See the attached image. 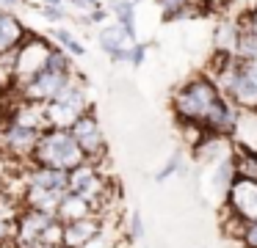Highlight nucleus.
I'll list each match as a JSON object with an SVG mask.
<instances>
[{
    "instance_id": "obj_1",
    "label": "nucleus",
    "mask_w": 257,
    "mask_h": 248,
    "mask_svg": "<svg viewBox=\"0 0 257 248\" xmlns=\"http://www.w3.org/2000/svg\"><path fill=\"white\" fill-rule=\"evenodd\" d=\"M221 99L224 94L210 75H194L172 91V113L183 127H202L205 130L207 119Z\"/></svg>"
},
{
    "instance_id": "obj_6",
    "label": "nucleus",
    "mask_w": 257,
    "mask_h": 248,
    "mask_svg": "<svg viewBox=\"0 0 257 248\" xmlns=\"http://www.w3.org/2000/svg\"><path fill=\"white\" fill-rule=\"evenodd\" d=\"M227 97L238 105L240 110L257 113V58L254 61H240L235 80L229 86Z\"/></svg>"
},
{
    "instance_id": "obj_23",
    "label": "nucleus",
    "mask_w": 257,
    "mask_h": 248,
    "mask_svg": "<svg viewBox=\"0 0 257 248\" xmlns=\"http://www.w3.org/2000/svg\"><path fill=\"white\" fill-rule=\"evenodd\" d=\"M163 11V20L166 22H174V20H183L188 17V0H158Z\"/></svg>"
},
{
    "instance_id": "obj_36",
    "label": "nucleus",
    "mask_w": 257,
    "mask_h": 248,
    "mask_svg": "<svg viewBox=\"0 0 257 248\" xmlns=\"http://www.w3.org/2000/svg\"><path fill=\"white\" fill-rule=\"evenodd\" d=\"M23 6V0H0V9L3 11H14V9H20Z\"/></svg>"
},
{
    "instance_id": "obj_34",
    "label": "nucleus",
    "mask_w": 257,
    "mask_h": 248,
    "mask_svg": "<svg viewBox=\"0 0 257 248\" xmlns=\"http://www.w3.org/2000/svg\"><path fill=\"white\" fill-rule=\"evenodd\" d=\"M12 245L14 248H56V245H47V242H17V240H14Z\"/></svg>"
},
{
    "instance_id": "obj_31",
    "label": "nucleus",
    "mask_w": 257,
    "mask_h": 248,
    "mask_svg": "<svg viewBox=\"0 0 257 248\" xmlns=\"http://www.w3.org/2000/svg\"><path fill=\"white\" fill-rule=\"evenodd\" d=\"M238 242H240V248H257V220H246Z\"/></svg>"
},
{
    "instance_id": "obj_18",
    "label": "nucleus",
    "mask_w": 257,
    "mask_h": 248,
    "mask_svg": "<svg viewBox=\"0 0 257 248\" xmlns=\"http://www.w3.org/2000/svg\"><path fill=\"white\" fill-rule=\"evenodd\" d=\"M45 113H47V124L50 127H56V130H72L75 121L83 116V110H78L69 102H61V99H53V102L45 105Z\"/></svg>"
},
{
    "instance_id": "obj_21",
    "label": "nucleus",
    "mask_w": 257,
    "mask_h": 248,
    "mask_svg": "<svg viewBox=\"0 0 257 248\" xmlns=\"http://www.w3.org/2000/svg\"><path fill=\"white\" fill-rule=\"evenodd\" d=\"M235 176H238V171H235V157L229 154V157L221 160V163H216V171H213V190H216L218 196L227 198Z\"/></svg>"
},
{
    "instance_id": "obj_17",
    "label": "nucleus",
    "mask_w": 257,
    "mask_h": 248,
    "mask_svg": "<svg viewBox=\"0 0 257 248\" xmlns=\"http://www.w3.org/2000/svg\"><path fill=\"white\" fill-rule=\"evenodd\" d=\"M97 44L102 47V53H108V58H113L119 50L133 47V36H130L122 25L113 22V25H102L100 28V33H97Z\"/></svg>"
},
{
    "instance_id": "obj_8",
    "label": "nucleus",
    "mask_w": 257,
    "mask_h": 248,
    "mask_svg": "<svg viewBox=\"0 0 257 248\" xmlns=\"http://www.w3.org/2000/svg\"><path fill=\"white\" fill-rule=\"evenodd\" d=\"M224 209L243 220H257V182L235 176L232 187L224 198Z\"/></svg>"
},
{
    "instance_id": "obj_27",
    "label": "nucleus",
    "mask_w": 257,
    "mask_h": 248,
    "mask_svg": "<svg viewBox=\"0 0 257 248\" xmlns=\"http://www.w3.org/2000/svg\"><path fill=\"white\" fill-rule=\"evenodd\" d=\"M183 160H185V157H183V152L177 149V152H174L172 157H169V163H166V165H163V168L155 174V182H163V179H169V176H174L177 171H183V168H185Z\"/></svg>"
},
{
    "instance_id": "obj_13",
    "label": "nucleus",
    "mask_w": 257,
    "mask_h": 248,
    "mask_svg": "<svg viewBox=\"0 0 257 248\" xmlns=\"http://www.w3.org/2000/svg\"><path fill=\"white\" fill-rule=\"evenodd\" d=\"M102 229V215H89V218L64 223V245L67 248H86Z\"/></svg>"
},
{
    "instance_id": "obj_28",
    "label": "nucleus",
    "mask_w": 257,
    "mask_h": 248,
    "mask_svg": "<svg viewBox=\"0 0 257 248\" xmlns=\"http://www.w3.org/2000/svg\"><path fill=\"white\" fill-rule=\"evenodd\" d=\"M235 58H240V61H254V58H257V36H251V33L243 31L240 44H238V55H235Z\"/></svg>"
},
{
    "instance_id": "obj_32",
    "label": "nucleus",
    "mask_w": 257,
    "mask_h": 248,
    "mask_svg": "<svg viewBox=\"0 0 257 248\" xmlns=\"http://www.w3.org/2000/svg\"><path fill=\"white\" fill-rule=\"evenodd\" d=\"M240 25H243V31H246V33L257 36V3L251 6V9H246L243 14H240Z\"/></svg>"
},
{
    "instance_id": "obj_35",
    "label": "nucleus",
    "mask_w": 257,
    "mask_h": 248,
    "mask_svg": "<svg viewBox=\"0 0 257 248\" xmlns=\"http://www.w3.org/2000/svg\"><path fill=\"white\" fill-rule=\"evenodd\" d=\"M141 0H105L108 9H116V6H139Z\"/></svg>"
},
{
    "instance_id": "obj_24",
    "label": "nucleus",
    "mask_w": 257,
    "mask_h": 248,
    "mask_svg": "<svg viewBox=\"0 0 257 248\" xmlns=\"http://www.w3.org/2000/svg\"><path fill=\"white\" fill-rule=\"evenodd\" d=\"M111 14L116 20V25H122L136 39V6H116V9H111Z\"/></svg>"
},
{
    "instance_id": "obj_12",
    "label": "nucleus",
    "mask_w": 257,
    "mask_h": 248,
    "mask_svg": "<svg viewBox=\"0 0 257 248\" xmlns=\"http://www.w3.org/2000/svg\"><path fill=\"white\" fill-rule=\"evenodd\" d=\"M243 36V25H240V17H224L221 22L213 31V50L216 55H238V44Z\"/></svg>"
},
{
    "instance_id": "obj_9",
    "label": "nucleus",
    "mask_w": 257,
    "mask_h": 248,
    "mask_svg": "<svg viewBox=\"0 0 257 248\" xmlns=\"http://www.w3.org/2000/svg\"><path fill=\"white\" fill-rule=\"evenodd\" d=\"M232 152H235V146L229 143L227 135H216V132H207V130L191 143V157H194L196 163H205V165L207 163L210 165L221 163V160L229 157Z\"/></svg>"
},
{
    "instance_id": "obj_4",
    "label": "nucleus",
    "mask_w": 257,
    "mask_h": 248,
    "mask_svg": "<svg viewBox=\"0 0 257 248\" xmlns=\"http://www.w3.org/2000/svg\"><path fill=\"white\" fill-rule=\"evenodd\" d=\"M72 135L75 141L80 143L86 160L89 163H105L108 160V143H105V135H102V127H100V119H97L94 110L83 113L72 127Z\"/></svg>"
},
{
    "instance_id": "obj_25",
    "label": "nucleus",
    "mask_w": 257,
    "mask_h": 248,
    "mask_svg": "<svg viewBox=\"0 0 257 248\" xmlns=\"http://www.w3.org/2000/svg\"><path fill=\"white\" fill-rule=\"evenodd\" d=\"M34 9L39 11V17H45V20H47V22H53V25H58V22H64V20H72V11H67L64 6H47V3H36Z\"/></svg>"
},
{
    "instance_id": "obj_11",
    "label": "nucleus",
    "mask_w": 257,
    "mask_h": 248,
    "mask_svg": "<svg viewBox=\"0 0 257 248\" xmlns=\"http://www.w3.org/2000/svg\"><path fill=\"white\" fill-rule=\"evenodd\" d=\"M56 220V215H47V212H39V209H31V207H23V212L17 215V242H42L47 226Z\"/></svg>"
},
{
    "instance_id": "obj_7",
    "label": "nucleus",
    "mask_w": 257,
    "mask_h": 248,
    "mask_svg": "<svg viewBox=\"0 0 257 248\" xmlns=\"http://www.w3.org/2000/svg\"><path fill=\"white\" fill-rule=\"evenodd\" d=\"M42 132L39 130H31V127H23L17 121H3L0 127V146L6 149L12 157H23V160H31L36 143H39Z\"/></svg>"
},
{
    "instance_id": "obj_33",
    "label": "nucleus",
    "mask_w": 257,
    "mask_h": 248,
    "mask_svg": "<svg viewBox=\"0 0 257 248\" xmlns=\"http://www.w3.org/2000/svg\"><path fill=\"white\" fill-rule=\"evenodd\" d=\"M147 50H150V44H136V47H133V58H130V66H141V64H144Z\"/></svg>"
},
{
    "instance_id": "obj_26",
    "label": "nucleus",
    "mask_w": 257,
    "mask_h": 248,
    "mask_svg": "<svg viewBox=\"0 0 257 248\" xmlns=\"http://www.w3.org/2000/svg\"><path fill=\"white\" fill-rule=\"evenodd\" d=\"M0 88H14V50L0 55Z\"/></svg>"
},
{
    "instance_id": "obj_37",
    "label": "nucleus",
    "mask_w": 257,
    "mask_h": 248,
    "mask_svg": "<svg viewBox=\"0 0 257 248\" xmlns=\"http://www.w3.org/2000/svg\"><path fill=\"white\" fill-rule=\"evenodd\" d=\"M39 3H47V6H64V0H39Z\"/></svg>"
},
{
    "instance_id": "obj_3",
    "label": "nucleus",
    "mask_w": 257,
    "mask_h": 248,
    "mask_svg": "<svg viewBox=\"0 0 257 248\" xmlns=\"http://www.w3.org/2000/svg\"><path fill=\"white\" fill-rule=\"evenodd\" d=\"M56 47L58 44L53 39L42 36V33H28L23 39V44L14 50V88H12L14 94L50 66V58L56 53Z\"/></svg>"
},
{
    "instance_id": "obj_30",
    "label": "nucleus",
    "mask_w": 257,
    "mask_h": 248,
    "mask_svg": "<svg viewBox=\"0 0 257 248\" xmlns=\"http://www.w3.org/2000/svg\"><path fill=\"white\" fill-rule=\"evenodd\" d=\"M124 234H127V240L130 242H136V240H141V237H144V220H141V212H130V220H127V231H124Z\"/></svg>"
},
{
    "instance_id": "obj_38",
    "label": "nucleus",
    "mask_w": 257,
    "mask_h": 248,
    "mask_svg": "<svg viewBox=\"0 0 257 248\" xmlns=\"http://www.w3.org/2000/svg\"><path fill=\"white\" fill-rule=\"evenodd\" d=\"M91 6H94V9H102V0H89Z\"/></svg>"
},
{
    "instance_id": "obj_19",
    "label": "nucleus",
    "mask_w": 257,
    "mask_h": 248,
    "mask_svg": "<svg viewBox=\"0 0 257 248\" xmlns=\"http://www.w3.org/2000/svg\"><path fill=\"white\" fill-rule=\"evenodd\" d=\"M89 215H97L94 204H91L89 198L78 196V193H67V196H64V201H61V207H58L56 218L61 220V223H72V220L89 218Z\"/></svg>"
},
{
    "instance_id": "obj_29",
    "label": "nucleus",
    "mask_w": 257,
    "mask_h": 248,
    "mask_svg": "<svg viewBox=\"0 0 257 248\" xmlns=\"http://www.w3.org/2000/svg\"><path fill=\"white\" fill-rule=\"evenodd\" d=\"M42 242H47V245H56V248H64V223L61 220H53L50 226H47L45 237H42Z\"/></svg>"
},
{
    "instance_id": "obj_20",
    "label": "nucleus",
    "mask_w": 257,
    "mask_h": 248,
    "mask_svg": "<svg viewBox=\"0 0 257 248\" xmlns=\"http://www.w3.org/2000/svg\"><path fill=\"white\" fill-rule=\"evenodd\" d=\"M232 157H235V171H238V176L257 182V149H249L246 143H235Z\"/></svg>"
},
{
    "instance_id": "obj_5",
    "label": "nucleus",
    "mask_w": 257,
    "mask_h": 248,
    "mask_svg": "<svg viewBox=\"0 0 257 248\" xmlns=\"http://www.w3.org/2000/svg\"><path fill=\"white\" fill-rule=\"evenodd\" d=\"M75 72H58V69H45L39 77L23 86L17 91V99H25V102H39V105H47L58 97V94L67 88V83L72 80Z\"/></svg>"
},
{
    "instance_id": "obj_14",
    "label": "nucleus",
    "mask_w": 257,
    "mask_h": 248,
    "mask_svg": "<svg viewBox=\"0 0 257 248\" xmlns=\"http://www.w3.org/2000/svg\"><path fill=\"white\" fill-rule=\"evenodd\" d=\"M9 121H17V124L31 127V130H39V132L50 130V124H47V113H45V105L25 102V99H17V105L9 110Z\"/></svg>"
},
{
    "instance_id": "obj_16",
    "label": "nucleus",
    "mask_w": 257,
    "mask_h": 248,
    "mask_svg": "<svg viewBox=\"0 0 257 248\" xmlns=\"http://www.w3.org/2000/svg\"><path fill=\"white\" fill-rule=\"evenodd\" d=\"M64 196L67 193H56V190H45V187H25L23 190V204L31 209H39L47 215H58Z\"/></svg>"
},
{
    "instance_id": "obj_40",
    "label": "nucleus",
    "mask_w": 257,
    "mask_h": 248,
    "mask_svg": "<svg viewBox=\"0 0 257 248\" xmlns=\"http://www.w3.org/2000/svg\"><path fill=\"white\" fill-rule=\"evenodd\" d=\"M0 11H3V9H0Z\"/></svg>"
},
{
    "instance_id": "obj_2",
    "label": "nucleus",
    "mask_w": 257,
    "mask_h": 248,
    "mask_svg": "<svg viewBox=\"0 0 257 248\" xmlns=\"http://www.w3.org/2000/svg\"><path fill=\"white\" fill-rule=\"evenodd\" d=\"M34 165H45V168H58V171H72L86 163V154L80 143L75 141L72 130H50L42 132L39 143H36L34 154H31Z\"/></svg>"
},
{
    "instance_id": "obj_15",
    "label": "nucleus",
    "mask_w": 257,
    "mask_h": 248,
    "mask_svg": "<svg viewBox=\"0 0 257 248\" xmlns=\"http://www.w3.org/2000/svg\"><path fill=\"white\" fill-rule=\"evenodd\" d=\"M28 33L31 31H25V25L14 11H0V55L17 50Z\"/></svg>"
},
{
    "instance_id": "obj_39",
    "label": "nucleus",
    "mask_w": 257,
    "mask_h": 248,
    "mask_svg": "<svg viewBox=\"0 0 257 248\" xmlns=\"http://www.w3.org/2000/svg\"><path fill=\"white\" fill-rule=\"evenodd\" d=\"M64 248H67V245H64Z\"/></svg>"
},
{
    "instance_id": "obj_10",
    "label": "nucleus",
    "mask_w": 257,
    "mask_h": 248,
    "mask_svg": "<svg viewBox=\"0 0 257 248\" xmlns=\"http://www.w3.org/2000/svg\"><path fill=\"white\" fill-rule=\"evenodd\" d=\"M25 187H45V190L56 193H69V171L58 168H45V165H34L23 174V190Z\"/></svg>"
},
{
    "instance_id": "obj_22",
    "label": "nucleus",
    "mask_w": 257,
    "mask_h": 248,
    "mask_svg": "<svg viewBox=\"0 0 257 248\" xmlns=\"http://www.w3.org/2000/svg\"><path fill=\"white\" fill-rule=\"evenodd\" d=\"M50 39H53V42H56L61 50H67L72 58H83V55H86L83 42H80V39L75 36L72 31H67V28H58V25H56V28L50 31Z\"/></svg>"
}]
</instances>
